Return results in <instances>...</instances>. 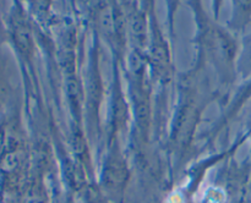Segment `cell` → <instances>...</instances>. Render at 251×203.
Segmentation results:
<instances>
[{
    "label": "cell",
    "instance_id": "obj_1",
    "mask_svg": "<svg viewBox=\"0 0 251 203\" xmlns=\"http://www.w3.org/2000/svg\"><path fill=\"white\" fill-rule=\"evenodd\" d=\"M198 23V44L201 53L210 59L217 68L221 76L227 77L228 73L234 68L237 58V44L232 34L222 27L215 24L206 14H203L200 6L194 4Z\"/></svg>",
    "mask_w": 251,
    "mask_h": 203
},
{
    "label": "cell",
    "instance_id": "obj_7",
    "mask_svg": "<svg viewBox=\"0 0 251 203\" xmlns=\"http://www.w3.org/2000/svg\"><path fill=\"white\" fill-rule=\"evenodd\" d=\"M66 98H68L69 108L73 114L74 122L80 124L82 119L83 103H85V93L82 85L74 71H70L66 75Z\"/></svg>",
    "mask_w": 251,
    "mask_h": 203
},
{
    "label": "cell",
    "instance_id": "obj_11",
    "mask_svg": "<svg viewBox=\"0 0 251 203\" xmlns=\"http://www.w3.org/2000/svg\"><path fill=\"white\" fill-rule=\"evenodd\" d=\"M178 4H179V0H168V16H169V26H171V32L173 31L174 14H176Z\"/></svg>",
    "mask_w": 251,
    "mask_h": 203
},
{
    "label": "cell",
    "instance_id": "obj_5",
    "mask_svg": "<svg viewBox=\"0 0 251 203\" xmlns=\"http://www.w3.org/2000/svg\"><path fill=\"white\" fill-rule=\"evenodd\" d=\"M125 26L131 49L146 53L150 39V11L137 4L130 5L125 14Z\"/></svg>",
    "mask_w": 251,
    "mask_h": 203
},
{
    "label": "cell",
    "instance_id": "obj_14",
    "mask_svg": "<svg viewBox=\"0 0 251 203\" xmlns=\"http://www.w3.org/2000/svg\"><path fill=\"white\" fill-rule=\"evenodd\" d=\"M60 203H74L73 198H71V195H68V196H65L64 198H61Z\"/></svg>",
    "mask_w": 251,
    "mask_h": 203
},
{
    "label": "cell",
    "instance_id": "obj_9",
    "mask_svg": "<svg viewBox=\"0 0 251 203\" xmlns=\"http://www.w3.org/2000/svg\"><path fill=\"white\" fill-rule=\"evenodd\" d=\"M233 11L229 21L232 29H242L251 21V0H232Z\"/></svg>",
    "mask_w": 251,
    "mask_h": 203
},
{
    "label": "cell",
    "instance_id": "obj_10",
    "mask_svg": "<svg viewBox=\"0 0 251 203\" xmlns=\"http://www.w3.org/2000/svg\"><path fill=\"white\" fill-rule=\"evenodd\" d=\"M238 70L247 76L251 72V39L247 43V45L243 49L242 55L239 56V64H238Z\"/></svg>",
    "mask_w": 251,
    "mask_h": 203
},
{
    "label": "cell",
    "instance_id": "obj_3",
    "mask_svg": "<svg viewBox=\"0 0 251 203\" xmlns=\"http://www.w3.org/2000/svg\"><path fill=\"white\" fill-rule=\"evenodd\" d=\"M178 104L171 127V142L176 149L184 151L193 141L201 109L198 104L193 88L188 82L180 85Z\"/></svg>",
    "mask_w": 251,
    "mask_h": 203
},
{
    "label": "cell",
    "instance_id": "obj_2",
    "mask_svg": "<svg viewBox=\"0 0 251 203\" xmlns=\"http://www.w3.org/2000/svg\"><path fill=\"white\" fill-rule=\"evenodd\" d=\"M131 171L118 136H109L107 151L98 173V185L105 197L122 203L129 185Z\"/></svg>",
    "mask_w": 251,
    "mask_h": 203
},
{
    "label": "cell",
    "instance_id": "obj_6",
    "mask_svg": "<svg viewBox=\"0 0 251 203\" xmlns=\"http://www.w3.org/2000/svg\"><path fill=\"white\" fill-rule=\"evenodd\" d=\"M112 92V100H110V126L112 134L110 136H118L120 130H123L129 120L130 104L125 98L124 92L122 90L119 80L114 83Z\"/></svg>",
    "mask_w": 251,
    "mask_h": 203
},
{
    "label": "cell",
    "instance_id": "obj_4",
    "mask_svg": "<svg viewBox=\"0 0 251 203\" xmlns=\"http://www.w3.org/2000/svg\"><path fill=\"white\" fill-rule=\"evenodd\" d=\"M150 68L154 76L162 82H168L172 78V58L167 41L164 39L153 10H150V39L146 50Z\"/></svg>",
    "mask_w": 251,
    "mask_h": 203
},
{
    "label": "cell",
    "instance_id": "obj_13",
    "mask_svg": "<svg viewBox=\"0 0 251 203\" xmlns=\"http://www.w3.org/2000/svg\"><path fill=\"white\" fill-rule=\"evenodd\" d=\"M222 1L223 0H212V10H213V15H215V19H217L218 15H220Z\"/></svg>",
    "mask_w": 251,
    "mask_h": 203
},
{
    "label": "cell",
    "instance_id": "obj_12",
    "mask_svg": "<svg viewBox=\"0 0 251 203\" xmlns=\"http://www.w3.org/2000/svg\"><path fill=\"white\" fill-rule=\"evenodd\" d=\"M34 5V9L39 12V14H44L48 11L49 6H50V0H32Z\"/></svg>",
    "mask_w": 251,
    "mask_h": 203
},
{
    "label": "cell",
    "instance_id": "obj_8",
    "mask_svg": "<svg viewBox=\"0 0 251 203\" xmlns=\"http://www.w3.org/2000/svg\"><path fill=\"white\" fill-rule=\"evenodd\" d=\"M12 38L20 53L25 56H29L33 50V38L31 29L21 16H16L12 22Z\"/></svg>",
    "mask_w": 251,
    "mask_h": 203
}]
</instances>
